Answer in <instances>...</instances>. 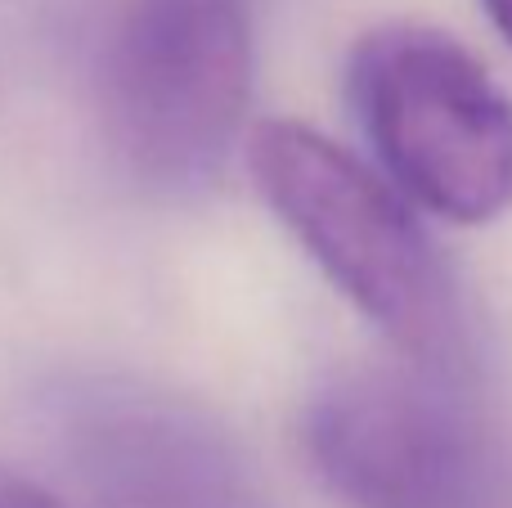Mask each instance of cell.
I'll return each mask as SVG.
<instances>
[{"mask_svg": "<svg viewBox=\"0 0 512 508\" xmlns=\"http://www.w3.org/2000/svg\"><path fill=\"white\" fill-rule=\"evenodd\" d=\"M256 194L324 279L409 360H459L463 320L436 243L382 171L292 117H265L243 140Z\"/></svg>", "mask_w": 512, "mask_h": 508, "instance_id": "cell-1", "label": "cell"}, {"mask_svg": "<svg viewBox=\"0 0 512 508\" xmlns=\"http://www.w3.org/2000/svg\"><path fill=\"white\" fill-rule=\"evenodd\" d=\"M346 99L382 176L414 207L468 230L512 207V99L450 32H364L346 59Z\"/></svg>", "mask_w": 512, "mask_h": 508, "instance_id": "cell-2", "label": "cell"}, {"mask_svg": "<svg viewBox=\"0 0 512 508\" xmlns=\"http://www.w3.org/2000/svg\"><path fill=\"white\" fill-rule=\"evenodd\" d=\"M248 0H126L104 63V126L122 167L171 198L203 194L243 144Z\"/></svg>", "mask_w": 512, "mask_h": 508, "instance_id": "cell-3", "label": "cell"}, {"mask_svg": "<svg viewBox=\"0 0 512 508\" xmlns=\"http://www.w3.org/2000/svg\"><path fill=\"white\" fill-rule=\"evenodd\" d=\"M301 446L346 508H472L481 441L436 369H351L306 405Z\"/></svg>", "mask_w": 512, "mask_h": 508, "instance_id": "cell-4", "label": "cell"}, {"mask_svg": "<svg viewBox=\"0 0 512 508\" xmlns=\"http://www.w3.org/2000/svg\"><path fill=\"white\" fill-rule=\"evenodd\" d=\"M90 473L117 508H252L221 441L167 410H122L95 423Z\"/></svg>", "mask_w": 512, "mask_h": 508, "instance_id": "cell-5", "label": "cell"}, {"mask_svg": "<svg viewBox=\"0 0 512 508\" xmlns=\"http://www.w3.org/2000/svg\"><path fill=\"white\" fill-rule=\"evenodd\" d=\"M0 508H63V504L54 500L50 491H41L36 482L0 468Z\"/></svg>", "mask_w": 512, "mask_h": 508, "instance_id": "cell-6", "label": "cell"}, {"mask_svg": "<svg viewBox=\"0 0 512 508\" xmlns=\"http://www.w3.org/2000/svg\"><path fill=\"white\" fill-rule=\"evenodd\" d=\"M481 9H486L490 27L504 36V45L512 50V0H481Z\"/></svg>", "mask_w": 512, "mask_h": 508, "instance_id": "cell-7", "label": "cell"}]
</instances>
